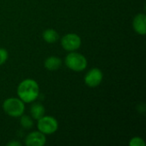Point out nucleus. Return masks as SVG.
<instances>
[{"label": "nucleus", "mask_w": 146, "mask_h": 146, "mask_svg": "<svg viewBox=\"0 0 146 146\" xmlns=\"http://www.w3.org/2000/svg\"><path fill=\"white\" fill-rule=\"evenodd\" d=\"M17 95L25 104L33 103L39 95L38 84L32 79H26L22 80L18 85Z\"/></svg>", "instance_id": "nucleus-1"}, {"label": "nucleus", "mask_w": 146, "mask_h": 146, "mask_svg": "<svg viewBox=\"0 0 146 146\" xmlns=\"http://www.w3.org/2000/svg\"><path fill=\"white\" fill-rule=\"evenodd\" d=\"M46 144V137L39 131H33L27 134L25 139L27 146H44Z\"/></svg>", "instance_id": "nucleus-7"}, {"label": "nucleus", "mask_w": 146, "mask_h": 146, "mask_svg": "<svg viewBox=\"0 0 146 146\" xmlns=\"http://www.w3.org/2000/svg\"><path fill=\"white\" fill-rule=\"evenodd\" d=\"M61 44L62 47L68 52L75 51L80 49L81 45V38L76 33H68L62 36Z\"/></svg>", "instance_id": "nucleus-5"}, {"label": "nucleus", "mask_w": 146, "mask_h": 146, "mask_svg": "<svg viewBox=\"0 0 146 146\" xmlns=\"http://www.w3.org/2000/svg\"><path fill=\"white\" fill-rule=\"evenodd\" d=\"M3 110L11 117H20L25 111V103L20 98H9L3 103Z\"/></svg>", "instance_id": "nucleus-3"}, {"label": "nucleus", "mask_w": 146, "mask_h": 146, "mask_svg": "<svg viewBox=\"0 0 146 146\" xmlns=\"http://www.w3.org/2000/svg\"><path fill=\"white\" fill-rule=\"evenodd\" d=\"M7 145H9V146H21V144L19 143V142H17V141H11V142H9V143H8L7 144Z\"/></svg>", "instance_id": "nucleus-15"}, {"label": "nucleus", "mask_w": 146, "mask_h": 146, "mask_svg": "<svg viewBox=\"0 0 146 146\" xmlns=\"http://www.w3.org/2000/svg\"><path fill=\"white\" fill-rule=\"evenodd\" d=\"M38 129L44 135L55 133L58 129V122L56 119L50 115H44L38 120Z\"/></svg>", "instance_id": "nucleus-4"}, {"label": "nucleus", "mask_w": 146, "mask_h": 146, "mask_svg": "<svg viewBox=\"0 0 146 146\" xmlns=\"http://www.w3.org/2000/svg\"><path fill=\"white\" fill-rule=\"evenodd\" d=\"M45 113V109L44 107V105L41 103H33L30 108V114H31V117L34 120H38L40 119L42 116L44 115Z\"/></svg>", "instance_id": "nucleus-10"}, {"label": "nucleus", "mask_w": 146, "mask_h": 146, "mask_svg": "<svg viewBox=\"0 0 146 146\" xmlns=\"http://www.w3.org/2000/svg\"><path fill=\"white\" fill-rule=\"evenodd\" d=\"M43 38L46 43L53 44V43H55V42H56L58 40L59 34L56 30L49 28V29L44 30V32L43 33Z\"/></svg>", "instance_id": "nucleus-11"}, {"label": "nucleus", "mask_w": 146, "mask_h": 146, "mask_svg": "<svg viewBox=\"0 0 146 146\" xmlns=\"http://www.w3.org/2000/svg\"><path fill=\"white\" fill-rule=\"evenodd\" d=\"M8 56H9V53L7 50L3 48H0V66L5 63V62L8 60Z\"/></svg>", "instance_id": "nucleus-14"}, {"label": "nucleus", "mask_w": 146, "mask_h": 146, "mask_svg": "<svg viewBox=\"0 0 146 146\" xmlns=\"http://www.w3.org/2000/svg\"><path fill=\"white\" fill-rule=\"evenodd\" d=\"M133 27L134 31L139 35L146 33V16L144 13H139L135 15L133 21Z\"/></svg>", "instance_id": "nucleus-8"}, {"label": "nucleus", "mask_w": 146, "mask_h": 146, "mask_svg": "<svg viewBox=\"0 0 146 146\" xmlns=\"http://www.w3.org/2000/svg\"><path fill=\"white\" fill-rule=\"evenodd\" d=\"M20 124L21 126L25 128V129H30L33 127V118L30 117L29 115H22L20 116Z\"/></svg>", "instance_id": "nucleus-12"}, {"label": "nucleus", "mask_w": 146, "mask_h": 146, "mask_svg": "<svg viewBox=\"0 0 146 146\" xmlns=\"http://www.w3.org/2000/svg\"><path fill=\"white\" fill-rule=\"evenodd\" d=\"M103 77H104L103 72L99 68H94L90 69L86 73L84 78V81L87 86L91 88H94V87L98 86L101 84L103 80Z\"/></svg>", "instance_id": "nucleus-6"}, {"label": "nucleus", "mask_w": 146, "mask_h": 146, "mask_svg": "<svg viewBox=\"0 0 146 146\" xmlns=\"http://www.w3.org/2000/svg\"><path fill=\"white\" fill-rule=\"evenodd\" d=\"M65 65L72 71L82 72L87 67V60L82 54L71 51L65 57Z\"/></svg>", "instance_id": "nucleus-2"}, {"label": "nucleus", "mask_w": 146, "mask_h": 146, "mask_svg": "<svg viewBox=\"0 0 146 146\" xmlns=\"http://www.w3.org/2000/svg\"><path fill=\"white\" fill-rule=\"evenodd\" d=\"M62 64V61L60 57L58 56H49L48 58H46V60L44 61V68L50 71H56L57 69H59L61 68Z\"/></svg>", "instance_id": "nucleus-9"}, {"label": "nucleus", "mask_w": 146, "mask_h": 146, "mask_svg": "<svg viewBox=\"0 0 146 146\" xmlns=\"http://www.w3.org/2000/svg\"><path fill=\"white\" fill-rule=\"evenodd\" d=\"M129 145L130 146H145V142L144 141V139L140 137H134L133 139H131L130 142H129Z\"/></svg>", "instance_id": "nucleus-13"}]
</instances>
